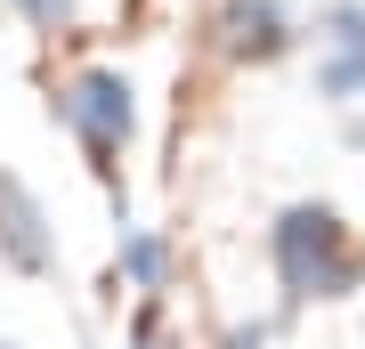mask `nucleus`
I'll return each mask as SVG.
<instances>
[{
    "label": "nucleus",
    "instance_id": "obj_1",
    "mask_svg": "<svg viewBox=\"0 0 365 349\" xmlns=\"http://www.w3.org/2000/svg\"><path fill=\"white\" fill-rule=\"evenodd\" d=\"M276 276L292 300H349L365 285V252L333 203H292L276 220Z\"/></svg>",
    "mask_w": 365,
    "mask_h": 349
},
{
    "label": "nucleus",
    "instance_id": "obj_2",
    "mask_svg": "<svg viewBox=\"0 0 365 349\" xmlns=\"http://www.w3.org/2000/svg\"><path fill=\"white\" fill-rule=\"evenodd\" d=\"M66 122L90 138V155H114L122 138L138 130V106H130V81L122 74H81L66 90Z\"/></svg>",
    "mask_w": 365,
    "mask_h": 349
},
{
    "label": "nucleus",
    "instance_id": "obj_3",
    "mask_svg": "<svg viewBox=\"0 0 365 349\" xmlns=\"http://www.w3.org/2000/svg\"><path fill=\"white\" fill-rule=\"evenodd\" d=\"M317 41H325L317 90H325V98H357V90H365V9H357V0H333Z\"/></svg>",
    "mask_w": 365,
    "mask_h": 349
},
{
    "label": "nucleus",
    "instance_id": "obj_4",
    "mask_svg": "<svg viewBox=\"0 0 365 349\" xmlns=\"http://www.w3.org/2000/svg\"><path fill=\"white\" fill-rule=\"evenodd\" d=\"M0 252H9L16 268H49V260H57L49 220H41V203H33L16 179H0Z\"/></svg>",
    "mask_w": 365,
    "mask_h": 349
},
{
    "label": "nucleus",
    "instance_id": "obj_5",
    "mask_svg": "<svg viewBox=\"0 0 365 349\" xmlns=\"http://www.w3.org/2000/svg\"><path fill=\"white\" fill-rule=\"evenodd\" d=\"M220 33H227V57H276L292 41V16H284V0H227Z\"/></svg>",
    "mask_w": 365,
    "mask_h": 349
},
{
    "label": "nucleus",
    "instance_id": "obj_6",
    "mask_svg": "<svg viewBox=\"0 0 365 349\" xmlns=\"http://www.w3.org/2000/svg\"><path fill=\"white\" fill-rule=\"evenodd\" d=\"M122 268H130V285H146V293H155L170 260H163V244H155V236H130V252H122Z\"/></svg>",
    "mask_w": 365,
    "mask_h": 349
},
{
    "label": "nucleus",
    "instance_id": "obj_7",
    "mask_svg": "<svg viewBox=\"0 0 365 349\" xmlns=\"http://www.w3.org/2000/svg\"><path fill=\"white\" fill-rule=\"evenodd\" d=\"M16 9H25L33 25H66V9H73V0H16Z\"/></svg>",
    "mask_w": 365,
    "mask_h": 349
},
{
    "label": "nucleus",
    "instance_id": "obj_8",
    "mask_svg": "<svg viewBox=\"0 0 365 349\" xmlns=\"http://www.w3.org/2000/svg\"><path fill=\"white\" fill-rule=\"evenodd\" d=\"M227 349H268V333L252 325V333H227Z\"/></svg>",
    "mask_w": 365,
    "mask_h": 349
},
{
    "label": "nucleus",
    "instance_id": "obj_9",
    "mask_svg": "<svg viewBox=\"0 0 365 349\" xmlns=\"http://www.w3.org/2000/svg\"><path fill=\"white\" fill-rule=\"evenodd\" d=\"M130 349H163V333H155V325H146V333H138V341H130Z\"/></svg>",
    "mask_w": 365,
    "mask_h": 349
},
{
    "label": "nucleus",
    "instance_id": "obj_10",
    "mask_svg": "<svg viewBox=\"0 0 365 349\" xmlns=\"http://www.w3.org/2000/svg\"><path fill=\"white\" fill-rule=\"evenodd\" d=\"M0 349H9V341H0Z\"/></svg>",
    "mask_w": 365,
    "mask_h": 349
}]
</instances>
